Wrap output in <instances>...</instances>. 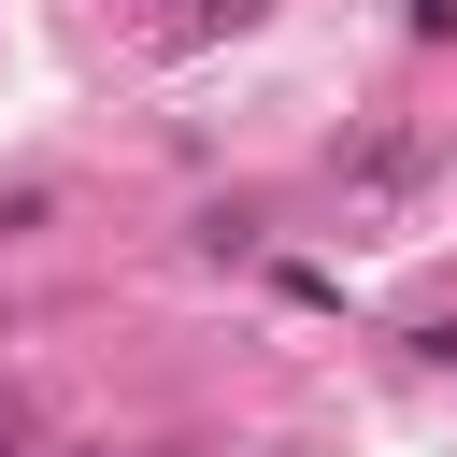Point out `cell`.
<instances>
[{
	"label": "cell",
	"instance_id": "2",
	"mask_svg": "<svg viewBox=\"0 0 457 457\" xmlns=\"http://www.w3.org/2000/svg\"><path fill=\"white\" fill-rule=\"evenodd\" d=\"M0 457H29V400L14 386H0Z\"/></svg>",
	"mask_w": 457,
	"mask_h": 457
},
{
	"label": "cell",
	"instance_id": "1",
	"mask_svg": "<svg viewBox=\"0 0 457 457\" xmlns=\"http://www.w3.org/2000/svg\"><path fill=\"white\" fill-rule=\"evenodd\" d=\"M243 14H257V0H186L171 29H186V43H214V29H243Z\"/></svg>",
	"mask_w": 457,
	"mask_h": 457
},
{
	"label": "cell",
	"instance_id": "3",
	"mask_svg": "<svg viewBox=\"0 0 457 457\" xmlns=\"http://www.w3.org/2000/svg\"><path fill=\"white\" fill-rule=\"evenodd\" d=\"M414 29H457V0H414Z\"/></svg>",
	"mask_w": 457,
	"mask_h": 457
},
{
	"label": "cell",
	"instance_id": "4",
	"mask_svg": "<svg viewBox=\"0 0 457 457\" xmlns=\"http://www.w3.org/2000/svg\"><path fill=\"white\" fill-rule=\"evenodd\" d=\"M71 457H100V443H71Z\"/></svg>",
	"mask_w": 457,
	"mask_h": 457
}]
</instances>
